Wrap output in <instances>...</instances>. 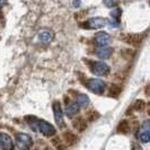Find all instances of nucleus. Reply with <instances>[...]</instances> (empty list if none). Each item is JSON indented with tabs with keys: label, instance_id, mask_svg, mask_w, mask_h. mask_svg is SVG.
<instances>
[{
	"label": "nucleus",
	"instance_id": "obj_8",
	"mask_svg": "<svg viewBox=\"0 0 150 150\" xmlns=\"http://www.w3.org/2000/svg\"><path fill=\"white\" fill-rule=\"evenodd\" d=\"M17 141L19 146L23 148H30L33 146V139L26 133H18L17 134Z\"/></svg>",
	"mask_w": 150,
	"mask_h": 150
},
{
	"label": "nucleus",
	"instance_id": "obj_24",
	"mask_svg": "<svg viewBox=\"0 0 150 150\" xmlns=\"http://www.w3.org/2000/svg\"><path fill=\"white\" fill-rule=\"evenodd\" d=\"M74 5H75V7H79V6L81 5V2H80L79 0H75V1H74Z\"/></svg>",
	"mask_w": 150,
	"mask_h": 150
},
{
	"label": "nucleus",
	"instance_id": "obj_1",
	"mask_svg": "<svg viewBox=\"0 0 150 150\" xmlns=\"http://www.w3.org/2000/svg\"><path fill=\"white\" fill-rule=\"evenodd\" d=\"M87 88L96 95H102L105 91L106 85L100 79H95L94 78V79H89L87 81Z\"/></svg>",
	"mask_w": 150,
	"mask_h": 150
},
{
	"label": "nucleus",
	"instance_id": "obj_19",
	"mask_svg": "<svg viewBox=\"0 0 150 150\" xmlns=\"http://www.w3.org/2000/svg\"><path fill=\"white\" fill-rule=\"evenodd\" d=\"M98 117H99V114L97 112H88L87 113V120L89 121V122H93V121L97 120Z\"/></svg>",
	"mask_w": 150,
	"mask_h": 150
},
{
	"label": "nucleus",
	"instance_id": "obj_16",
	"mask_svg": "<svg viewBox=\"0 0 150 150\" xmlns=\"http://www.w3.org/2000/svg\"><path fill=\"white\" fill-rule=\"evenodd\" d=\"M129 130H130V124L128 121H122L117 127V131L120 133H128Z\"/></svg>",
	"mask_w": 150,
	"mask_h": 150
},
{
	"label": "nucleus",
	"instance_id": "obj_18",
	"mask_svg": "<svg viewBox=\"0 0 150 150\" xmlns=\"http://www.w3.org/2000/svg\"><path fill=\"white\" fill-rule=\"evenodd\" d=\"M140 139H141V141L142 142H148L150 140V132L149 131H147V130H144L141 132V134H140Z\"/></svg>",
	"mask_w": 150,
	"mask_h": 150
},
{
	"label": "nucleus",
	"instance_id": "obj_11",
	"mask_svg": "<svg viewBox=\"0 0 150 150\" xmlns=\"http://www.w3.org/2000/svg\"><path fill=\"white\" fill-rule=\"evenodd\" d=\"M113 54L112 47H107V46H102V49H99L97 51V55L99 59H108Z\"/></svg>",
	"mask_w": 150,
	"mask_h": 150
},
{
	"label": "nucleus",
	"instance_id": "obj_25",
	"mask_svg": "<svg viewBox=\"0 0 150 150\" xmlns=\"http://www.w3.org/2000/svg\"><path fill=\"white\" fill-rule=\"evenodd\" d=\"M7 2V0H0V5H2V4H6Z\"/></svg>",
	"mask_w": 150,
	"mask_h": 150
},
{
	"label": "nucleus",
	"instance_id": "obj_17",
	"mask_svg": "<svg viewBox=\"0 0 150 150\" xmlns=\"http://www.w3.org/2000/svg\"><path fill=\"white\" fill-rule=\"evenodd\" d=\"M121 93V87L120 86H116V85H112L110 87V95L113 97H116L119 94Z\"/></svg>",
	"mask_w": 150,
	"mask_h": 150
},
{
	"label": "nucleus",
	"instance_id": "obj_7",
	"mask_svg": "<svg viewBox=\"0 0 150 150\" xmlns=\"http://www.w3.org/2000/svg\"><path fill=\"white\" fill-rule=\"evenodd\" d=\"M124 42L128 43L130 45H133V46H139L141 44L143 40V35L141 34H130V35H127L123 38Z\"/></svg>",
	"mask_w": 150,
	"mask_h": 150
},
{
	"label": "nucleus",
	"instance_id": "obj_13",
	"mask_svg": "<svg viewBox=\"0 0 150 150\" xmlns=\"http://www.w3.org/2000/svg\"><path fill=\"white\" fill-rule=\"evenodd\" d=\"M38 38H40V41L42 43L47 44V43L51 42V40L53 38V35L51 34V32H49V30H42L40 33V35H38Z\"/></svg>",
	"mask_w": 150,
	"mask_h": 150
},
{
	"label": "nucleus",
	"instance_id": "obj_6",
	"mask_svg": "<svg viewBox=\"0 0 150 150\" xmlns=\"http://www.w3.org/2000/svg\"><path fill=\"white\" fill-rule=\"evenodd\" d=\"M111 42H112V38L105 32H99L95 36V43L98 46H107L108 44H111Z\"/></svg>",
	"mask_w": 150,
	"mask_h": 150
},
{
	"label": "nucleus",
	"instance_id": "obj_12",
	"mask_svg": "<svg viewBox=\"0 0 150 150\" xmlns=\"http://www.w3.org/2000/svg\"><path fill=\"white\" fill-rule=\"evenodd\" d=\"M72 124H74V128H75L76 130H78L79 132H83V130L87 128V123H86V121L83 120V117L76 119Z\"/></svg>",
	"mask_w": 150,
	"mask_h": 150
},
{
	"label": "nucleus",
	"instance_id": "obj_22",
	"mask_svg": "<svg viewBox=\"0 0 150 150\" xmlns=\"http://www.w3.org/2000/svg\"><path fill=\"white\" fill-rule=\"evenodd\" d=\"M121 14H122V11H121L120 8H116V9H114V10H112V13H111L112 17H113V18H115V19H120Z\"/></svg>",
	"mask_w": 150,
	"mask_h": 150
},
{
	"label": "nucleus",
	"instance_id": "obj_3",
	"mask_svg": "<svg viewBox=\"0 0 150 150\" xmlns=\"http://www.w3.org/2000/svg\"><path fill=\"white\" fill-rule=\"evenodd\" d=\"M90 69H91V72L95 76H98V77H103V76L108 75L110 72V67L104 63V62H93L91 66H90Z\"/></svg>",
	"mask_w": 150,
	"mask_h": 150
},
{
	"label": "nucleus",
	"instance_id": "obj_26",
	"mask_svg": "<svg viewBox=\"0 0 150 150\" xmlns=\"http://www.w3.org/2000/svg\"><path fill=\"white\" fill-rule=\"evenodd\" d=\"M0 8H1V6H0Z\"/></svg>",
	"mask_w": 150,
	"mask_h": 150
},
{
	"label": "nucleus",
	"instance_id": "obj_14",
	"mask_svg": "<svg viewBox=\"0 0 150 150\" xmlns=\"http://www.w3.org/2000/svg\"><path fill=\"white\" fill-rule=\"evenodd\" d=\"M77 103H78V105L80 106L81 108H85V107H87V106L89 105V98H88V96H86L85 94H80L77 97Z\"/></svg>",
	"mask_w": 150,
	"mask_h": 150
},
{
	"label": "nucleus",
	"instance_id": "obj_20",
	"mask_svg": "<svg viewBox=\"0 0 150 150\" xmlns=\"http://www.w3.org/2000/svg\"><path fill=\"white\" fill-rule=\"evenodd\" d=\"M122 55L125 58V59H132L133 57H134V51H132V50H123V52H122Z\"/></svg>",
	"mask_w": 150,
	"mask_h": 150
},
{
	"label": "nucleus",
	"instance_id": "obj_23",
	"mask_svg": "<svg viewBox=\"0 0 150 150\" xmlns=\"http://www.w3.org/2000/svg\"><path fill=\"white\" fill-rule=\"evenodd\" d=\"M119 1L120 0H104V2H105V5L107 7H115V6H117Z\"/></svg>",
	"mask_w": 150,
	"mask_h": 150
},
{
	"label": "nucleus",
	"instance_id": "obj_10",
	"mask_svg": "<svg viewBox=\"0 0 150 150\" xmlns=\"http://www.w3.org/2000/svg\"><path fill=\"white\" fill-rule=\"evenodd\" d=\"M79 110H80V106L78 105V103H70L66 107V114L69 117H72L79 113Z\"/></svg>",
	"mask_w": 150,
	"mask_h": 150
},
{
	"label": "nucleus",
	"instance_id": "obj_9",
	"mask_svg": "<svg viewBox=\"0 0 150 150\" xmlns=\"http://www.w3.org/2000/svg\"><path fill=\"white\" fill-rule=\"evenodd\" d=\"M0 147L6 150H10L14 148L11 138L6 133H0Z\"/></svg>",
	"mask_w": 150,
	"mask_h": 150
},
{
	"label": "nucleus",
	"instance_id": "obj_21",
	"mask_svg": "<svg viewBox=\"0 0 150 150\" xmlns=\"http://www.w3.org/2000/svg\"><path fill=\"white\" fill-rule=\"evenodd\" d=\"M143 107H144V102L141 100V99L137 100L134 103V105H133V108L135 111H141V110H143Z\"/></svg>",
	"mask_w": 150,
	"mask_h": 150
},
{
	"label": "nucleus",
	"instance_id": "obj_5",
	"mask_svg": "<svg viewBox=\"0 0 150 150\" xmlns=\"http://www.w3.org/2000/svg\"><path fill=\"white\" fill-rule=\"evenodd\" d=\"M38 129L45 137H52L55 134V129L53 128L50 123H47L46 121H40L38 123Z\"/></svg>",
	"mask_w": 150,
	"mask_h": 150
},
{
	"label": "nucleus",
	"instance_id": "obj_2",
	"mask_svg": "<svg viewBox=\"0 0 150 150\" xmlns=\"http://www.w3.org/2000/svg\"><path fill=\"white\" fill-rule=\"evenodd\" d=\"M106 25V21L102 17H95V18H90L89 21L85 23H81L80 26L83 28L87 30H98V28H103Z\"/></svg>",
	"mask_w": 150,
	"mask_h": 150
},
{
	"label": "nucleus",
	"instance_id": "obj_15",
	"mask_svg": "<svg viewBox=\"0 0 150 150\" xmlns=\"http://www.w3.org/2000/svg\"><path fill=\"white\" fill-rule=\"evenodd\" d=\"M63 138H64V141L68 143V144H75L76 141H77V137H76L74 133H71V132H64V134H63Z\"/></svg>",
	"mask_w": 150,
	"mask_h": 150
},
{
	"label": "nucleus",
	"instance_id": "obj_4",
	"mask_svg": "<svg viewBox=\"0 0 150 150\" xmlns=\"http://www.w3.org/2000/svg\"><path fill=\"white\" fill-rule=\"evenodd\" d=\"M53 113H54L55 123L58 124V127L60 129H63L66 127V124H64V119H63V112H62V108H61L59 102L53 103Z\"/></svg>",
	"mask_w": 150,
	"mask_h": 150
}]
</instances>
